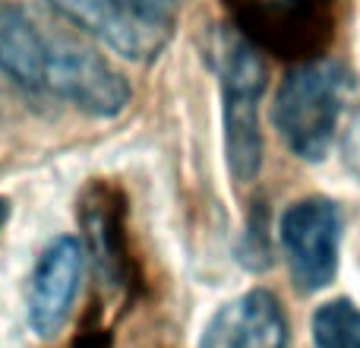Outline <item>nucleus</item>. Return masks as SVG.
Returning <instances> with one entry per match:
<instances>
[{
    "label": "nucleus",
    "mask_w": 360,
    "mask_h": 348,
    "mask_svg": "<svg viewBox=\"0 0 360 348\" xmlns=\"http://www.w3.org/2000/svg\"><path fill=\"white\" fill-rule=\"evenodd\" d=\"M44 4L60 13L67 23H73L76 29L92 35L95 42L130 61H155L171 38V32L136 19L117 0H44Z\"/></svg>",
    "instance_id": "nucleus-6"
},
{
    "label": "nucleus",
    "mask_w": 360,
    "mask_h": 348,
    "mask_svg": "<svg viewBox=\"0 0 360 348\" xmlns=\"http://www.w3.org/2000/svg\"><path fill=\"white\" fill-rule=\"evenodd\" d=\"M199 348H288V317L272 292L250 288L212 313Z\"/></svg>",
    "instance_id": "nucleus-7"
},
{
    "label": "nucleus",
    "mask_w": 360,
    "mask_h": 348,
    "mask_svg": "<svg viewBox=\"0 0 360 348\" xmlns=\"http://www.w3.org/2000/svg\"><path fill=\"white\" fill-rule=\"evenodd\" d=\"M215 70L221 82L224 156L234 180L250 184L262 168L259 99L266 92V63L253 42L234 32H221L215 42Z\"/></svg>",
    "instance_id": "nucleus-2"
},
{
    "label": "nucleus",
    "mask_w": 360,
    "mask_h": 348,
    "mask_svg": "<svg viewBox=\"0 0 360 348\" xmlns=\"http://www.w3.org/2000/svg\"><path fill=\"white\" fill-rule=\"evenodd\" d=\"M6 218H10V199H4V197H0V231H4Z\"/></svg>",
    "instance_id": "nucleus-13"
},
{
    "label": "nucleus",
    "mask_w": 360,
    "mask_h": 348,
    "mask_svg": "<svg viewBox=\"0 0 360 348\" xmlns=\"http://www.w3.org/2000/svg\"><path fill=\"white\" fill-rule=\"evenodd\" d=\"M54 35H44L41 25L25 10L0 4V73L13 86L32 95H44Z\"/></svg>",
    "instance_id": "nucleus-8"
},
{
    "label": "nucleus",
    "mask_w": 360,
    "mask_h": 348,
    "mask_svg": "<svg viewBox=\"0 0 360 348\" xmlns=\"http://www.w3.org/2000/svg\"><path fill=\"white\" fill-rule=\"evenodd\" d=\"M44 95L70 101L76 111L89 114V118L108 120L127 111L133 89L124 80V73L114 70L98 51L54 35Z\"/></svg>",
    "instance_id": "nucleus-4"
},
{
    "label": "nucleus",
    "mask_w": 360,
    "mask_h": 348,
    "mask_svg": "<svg viewBox=\"0 0 360 348\" xmlns=\"http://www.w3.org/2000/svg\"><path fill=\"white\" fill-rule=\"evenodd\" d=\"M316 348H360V311L354 301L335 298L313 313Z\"/></svg>",
    "instance_id": "nucleus-11"
},
{
    "label": "nucleus",
    "mask_w": 360,
    "mask_h": 348,
    "mask_svg": "<svg viewBox=\"0 0 360 348\" xmlns=\"http://www.w3.org/2000/svg\"><path fill=\"white\" fill-rule=\"evenodd\" d=\"M86 237L92 247L98 275L108 285H124L127 282V247H124V212L120 203L108 193V187L89 193L86 199Z\"/></svg>",
    "instance_id": "nucleus-9"
},
{
    "label": "nucleus",
    "mask_w": 360,
    "mask_h": 348,
    "mask_svg": "<svg viewBox=\"0 0 360 348\" xmlns=\"http://www.w3.org/2000/svg\"><path fill=\"white\" fill-rule=\"evenodd\" d=\"M127 13H133L136 19L143 23L155 25L162 32L174 29V19H177V0H117Z\"/></svg>",
    "instance_id": "nucleus-12"
},
{
    "label": "nucleus",
    "mask_w": 360,
    "mask_h": 348,
    "mask_svg": "<svg viewBox=\"0 0 360 348\" xmlns=\"http://www.w3.org/2000/svg\"><path fill=\"white\" fill-rule=\"evenodd\" d=\"M234 10L256 38L275 48L307 42V32L316 19L313 0H234Z\"/></svg>",
    "instance_id": "nucleus-10"
},
{
    "label": "nucleus",
    "mask_w": 360,
    "mask_h": 348,
    "mask_svg": "<svg viewBox=\"0 0 360 348\" xmlns=\"http://www.w3.org/2000/svg\"><path fill=\"white\" fill-rule=\"evenodd\" d=\"M342 235L345 216L332 199L307 197L285 209L278 222V241L285 250L291 279L297 282L300 292H323L338 275Z\"/></svg>",
    "instance_id": "nucleus-3"
},
{
    "label": "nucleus",
    "mask_w": 360,
    "mask_h": 348,
    "mask_svg": "<svg viewBox=\"0 0 360 348\" xmlns=\"http://www.w3.org/2000/svg\"><path fill=\"white\" fill-rule=\"evenodd\" d=\"M86 250L76 237H57L41 250L29 279V307L25 317L38 339H54L73 317L76 294L82 285Z\"/></svg>",
    "instance_id": "nucleus-5"
},
{
    "label": "nucleus",
    "mask_w": 360,
    "mask_h": 348,
    "mask_svg": "<svg viewBox=\"0 0 360 348\" xmlns=\"http://www.w3.org/2000/svg\"><path fill=\"white\" fill-rule=\"evenodd\" d=\"M348 95L351 73L332 57L307 61L285 76L275 95L272 120L291 156L300 162H323L329 156Z\"/></svg>",
    "instance_id": "nucleus-1"
}]
</instances>
